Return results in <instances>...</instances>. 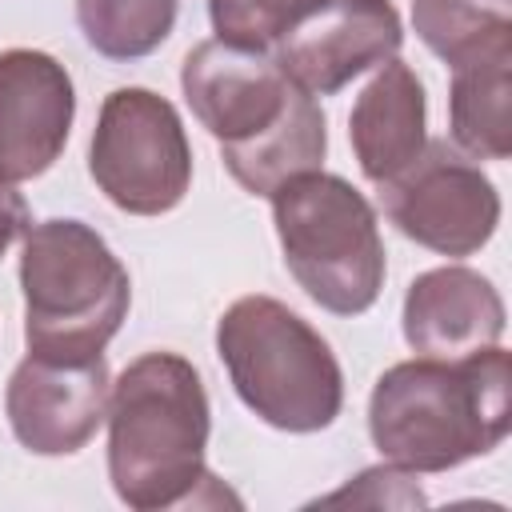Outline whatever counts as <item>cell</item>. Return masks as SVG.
<instances>
[{
	"mask_svg": "<svg viewBox=\"0 0 512 512\" xmlns=\"http://www.w3.org/2000/svg\"><path fill=\"white\" fill-rule=\"evenodd\" d=\"M180 88L244 192L272 196L324 164V112L268 52L204 40L184 56Z\"/></svg>",
	"mask_w": 512,
	"mask_h": 512,
	"instance_id": "cell-1",
	"label": "cell"
},
{
	"mask_svg": "<svg viewBox=\"0 0 512 512\" xmlns=\"http://www.w3.org/2000/svg\"><path fill=\"white\" fill-rule=\"evenodd\" d=\"M108 480L136 512L232 500L204 468L208 392L176 352L136 356L108 392Z\"/></svg>",
	"mask_w": 512,
	"mask_h": 512,
	"instance_id": "cell-2",
	"label": "cell"
},
{
	"mask_svg": "<svg viewBox=\"0 0 512 512\" xmlns=\"http://www.w3.org/2000/svg\"><path fill=\"white\" fill-rule=\"evenodd\" d=\"M512 364L500 344L464 360H400L372 384L368 436L404 472H448L508 436Z\"/></svg>",
	"mask_w": 512,
	"mask_h": 512,
	"instance_id": "cell-3",
	"label": "cell"
},
{
	"mask_svg": "<svg viewBox=\"0 0 512 512\" xmlns=\"http://www.w3.org/2000/svg\"><path fill=\"white\" fill-rule=\"evenodd\" d=\"M20 292L24 344L48 360L104 356L132 304L128 268L84 220H40L24 232Z\"/></svg>",
	"mask_w": 512,
	"mask_h": 512,
	"instance_id": "cell-4",
	"label": "cell"
},
{
	"mask_svg": "<svg viewBox=\"0 0 512 512\" xmlns=\"http://www.w3.org/2000/svg\"><path fill=\"white\" fill-rule=\"evenodd\" d=\"M216 356L248 412L280 432H320L344 408L328 340L272 296H240L216 320Z\"/></svg>",
	"mask_w": 512,
	"mask_h": 512,
	"instance_id": "cell-5",
	"label": "cell"
},
{
	"mask_svg": "<svg viewBox=\"0 0 512 512\" xmlns=\"http://www.w3.org/2000/svg\"><path fill=\"white\" fill-rule=\"evenodd\" d=\"M272 224L292 280L332 316H360L384 288V240L360 188L332 172L284 180L272 196Z\"/></svg>",
	"mask_w": 512,
	"mask_h": 512,
	"instance_id": "cell-6",
	"label": "cell"
},
{
	"mask_svg": "<svg viewBox=\"0 0 512 512\" xmlns=\"http://www.w3.org/2000/svg\"><path fill=\"white\" fill-rule=\"evenodd\" d=\"M88 172L128 216L172 212L192 184V148L172 100L152 88L108 92L88 144Z\"/></svg>",
	"mask_w": 512,
	"mask_h": 512,
	"instance_id": "cell-7",
	"label": "cell"
},
{
	"mask_svg": "<svg viewBox=\"0 0 512 512\" xmlns=\"http://www.w3.org/2000/svg\"><path fill=\"white\" fill-rule=\"evenodd\" d=\"M376 188L396 232L440 256L480 252L500 224L496 184L448 140H428L408 168Z\"/></svg>",
	"mask_w": 512,
	"mask_h": 512,
	"instance_id": "cell-8",
	"label": "cell"
},
{
	"mask_svg": "<svg viewBox=\"0 0 512 512\" xmlns=\"http://www.w3.org/2000/svg\"><path fill=\"white\" fill-rule=\"evenodd\" d=\"M108 392L112 380L104 356L48 360L28 352L8 376L4 416L20 448L36 456H72L100 432Z\"/></svg>",
	"mask_w": 512,
	"mask_h": 512,
	"instance_id": "cell-9",
	"label": "cell"
},
{
	"mask_svg": "<svg viewBox=\"0 0 512 512\" xmlns=\"http://www.w3.org/2000/svg\"><path fill=\"white\" fill-rule=\"evenodd\" d=\"M400 44L404 24L392 0H324L272 44V60L308 96H332L360 72L392 60Z\"/></svg>",
	"mask_w": 512,
	"mask_h": 512,
	"instance_id": "cell-10",
	"label": "cell"
},
{
	"mask_svg": "<svg viewBox=\"0 0 512 512\" xmlns=\"http://www.w3.org/2000/svg\"><path fill=\"white\" fill-rule=\"evenodd\" d=\"M76 116L68 68L40 48L0 52V180L20 184L56 164Z\"/></svg>",
	"mask_w": 512,
	"mask_h": 512,
	"instance_id": "cell-11",
	"label": "cell"
},
{
	"mask_svg": "<svg viewBox=\"0 0 512 512\" xmlns=\"http://www.w3.org/2000/svg\"><path fill=\"white\" fill-rule=\"evenodd\" d=\"M504 300L488 276L464 264L420 272L404 292L400 328L416 356L464 360L504 336Z\"/></svg>",
	"mask_w": 512,
	"mask_h": 512,
	"instance_id": "cell-12",
	"label": "cell"
},
{
	"mask_svg": "<svg viewBox=\"0 0 512 512\" xmlns=\"http://www.w3.org/2000/svg\"><path fill=\"white\" fill-rule=\"evenodd\" d=\"M428 100L420 76L404 60H384L348 116V140L364 180L384 184L408 168L428 144Z\"/></svg>",
	"mask_w": 512,
	"mask_h": 512,
	"instance_id": "cell-13",
	"label": "cell"
},
{
	"mask_svg": "<svg viewBox=\"0 0 512 512\" xmlns=\"http://www.w3.org/2000/svg\"><path fill=\"white\" fill-rule=\"evenodd\" d=\"M412 24L452 72L512 60V12L504 0H412Z\"/></svg>",
	"mask_w": 512,
	"mask_h": 512,
	"instance_id": "cell-14",
	"label": "cell"
},
{
	"mask_svg": "<svg viewBox=\"0 0 512 512\" xmlns=\"http://www.w3.org/2000/svg\"><path fill=\"white\" fill-rule=\"evenodd\" d=\"M452 148L468 160H508L512 152V60L452 72L448 92Z\"/></svg>",
	"mask_w": 512,
	"mask_h": 512,
	"instance_id": "cell-15",
	"label": "cell"
},
{
	"mask_svg": "<svg viewBox=\"0 0 512 512\" xmlns=\"http://www.w3.org/2000/svg\"><path fill=\"white\" fill-rule=\"evenodd\" d=\"M180 0H76L84 40L108 60L152 56L176 28Z\"/></svg>",
	"mask_w": 512,
	"mask_h": 512,
	"instance_id": "cell-16",
	"label": "cell"
},
{
	"mask_svg": "<svg viewBox=\"0 0 512 512\" xmlns=\"http://www.w3.org/2000/svg\"><path fill=\"white\" fill-rule=\"evenodd\" d=\"M324 0H208L216 40L268 52L296 20L316 12Z\"/></svg>",
	"mask_w": 512,
	"mask_h": 512,
	"instance_id": "cell-17",
	"label": "cell"
},
{
	"mask_svg": "<svg viewBox=\"0 0 512 512\" xmlns=\"http://www.w3.org/2000/svg\"><path fill=\"white\" fill-rule=\"evenodd\" d=\"M424 504L420 488L412 484V476L396 464H380V468H364L348 488L324 496L320 504Z\"/></svg>",
	"mask_w": 512,
	"mask_h": 512,
	"instance_id": "cell-18",
	"label": "cell"
},
{
	"mask_svg": "<svg viewBox=\"0 0 512 512\" xmlns=\"http://www.w3.org/2000/svg\"><path fill=\"white\" fill-rule=\"evenodd\" d=\"M32 228V212L24 204V196L16 192V184L0 180V256Z\"/></svg>",
	"mask_w": 512,
	"mask_h": 512,
	"instance_id": "cell-19",
	"label": "cell"
},
{
	"mask_svg": "<svg viewBox=\"0 0 512 512\" xmlns=\"http://www.w3.org/2000/svg\"><path fill=\"white\" fill-rule=\"evenodd\" d=\"M504 4H512V0H504Z\"/></svg>",
	"mask_w": 512,
	"mask_h": 512,
	"instance_id": "cell-20",
	"label": "cell"
}]
</instances>
